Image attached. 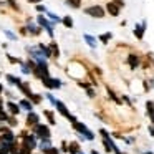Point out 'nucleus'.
I'll return each mask as SVG.
<instances>
[{
    "label": "nucleus",
    "instance_id": "1",
    "mask_svg": "<svg viewBox=\"0 0 154 154\" xmlns=\"http://www.w3.org/2000/svg\"><path fill=\"white\" fill-rule=\"evenodd\" d=\"M83 14L86 15V17H90V18H94V20L104 18L108 15L104 5H101V4H91V5H88V7H85Z\"/></svg>",
    "mask_w": 154,
    "mask_h": 154
},
{
    "label": "nucleus",
    "instance_id": "2",
    "mask_svg": "<svg viewBox=\"0 0 154 154\" xmlns=\"http://www.w3.org/2000/svg\"><path fill=\"white\" fill-rule=\"evenodd\" d=\"M143 55H139V53H136V51H129V53L126 55V63H128V66H129V70L131 71H136L137 68L141 66V61H143Z\"/></svg>",
    "mask_w": 154,
    "mask_h": 154
},
{
    "label": "nucleus",
    "instance_id": "3",
    "mask_svg": "<svg viewBox=\"0 0 154 154\" xmlns=\"http://www.w3.org/2000/svg\"><path fill=\"white\" fill-rule=\"evenodd\" d=\"M37 23L40 25V27L43 28L45 32H47L50 38H53V37H55V32H53V25H55V23H51V22L48 20V18L45 17L43 14H38V15H37Z\"/></svg>",
    "mask_w": 154,
    "mask_h": 154
},
{
    "label": "nucleus",
    "instance_id": "4",
    "mask_svg": "<svg viewBox=\"0 0 154 154\" xmlns=\"http://www.w3.org/2000/svg\"><path fill=\"white\" fill-rule=\"evenodd\" d=\"M33 134L37 136V139H47V137L51 136L50 128H48L47 124H42V123H38L33 126Z\"/></svg>",
    "mask_w": 154,
    "mask_h": 154
},
{
    "label": "nucleus",
    "instance_id": "5",
    "mask_svg": "<svg viewBox=\"0 0 154 154\" xmlns=\"http://www.w3.org/2000/svg\"><path fill=\"white\" fill-rule=\"evenodd\" d=\"M104 8H106V14L109 15V17H119L121 15V10H123V8L119 7V5L116 4V2H114V0H108L106 4H104Z\"/></svg>",
    "mask_w": 154,
    "mask_h": 154
},
{
    "label": "nucleus",
    "instance_id": "6",
    "mask_svg": "<svg viewBox=\"0 0 154 154\" xmlns=\"http://www.w3.org/2000/svg\"><path fill=\"white\" fill-rule=\"evenodd\" d=\"M55 108H57V111L61 114L63 118H66V119H70L71 123H75V121H78L76 119V116H73V114L68 111V108H66V104L63 103V101H57V104H55Z\"/></svg>",
    "mask_w": 154,
    "mask_h": 154
},
{
    "label": "nucleus",
    "instance_id": "7",
    "mask_svg": "<svg viewBox=\"0 0 154 154\" xmlns=\"http://www.w3.org/2000/svg\"><path fill=\"white\" fill-rule=\"evenodd\" d=\"M42 83H43V86L48 88V90H60V88H61V81L58 80V78L47 76V78L42 80Z\"/></svg>",
    "mask_w": 154,
    "mask_h": 154
},
{
    "label": "nucleus",
    "instance_id": "8",
    "mask_svg": "<svg viewBox=\"0 0 154 154\" xmlns=\"http://www.w3.org/2000/svg\"><path fill=\"white\" fill-rule=\"evenodd\" d=\"M104 90H106L108 96H109V100L113 101V103H116L118 106L124 104V103H123V100H121V96H118V94H116V91H113V88H111L109 85H106V86H104Z\"/></svg>",
    "mask_w": 154,
    "mask_h": 154
},
{
    "label": "nucleus",
    "instance_id": "9",
    "mask_svg": "<svg viewBox=\"0 0 154 154\" xmlns=\"http://www.w3.org/2000/svg\"><path fill=\"white\" fill-rule=\"evenodd\" d=\"M27 30H28V35H32V37H38V35H42V30H43V28H42L38 23L27 22Z\"/></svg>",
    "mask_w": 154,
    "mask_h": 154
},
{
    "label": "nucleus",
    "instance_id": "10",
    "mask_svg": "<svg viewBox=\"0 0 154 154\" xmlns=\"http://www.w3.org/2000/svg\"><path fill=\"white\" fill-rule=\"evenodd\" d=\"M144 33H146V28L143 27L141 23H136L134 25V30H133V35L137 42H143L144 40Z\"/></svg>",
    "mask_w": 154,
    "mask_h": 154
},
{
    "label": "nucleus",
    "instance_id": "11",
    "mask_svg": "<svg viewBox=\"0 0 154 154\" xmlns=\"http://www.w3.org/2000/svg\"><path fill=\"white\" fill-rule=\"evenodd\" d=\"M17 88L22 91V94H25L27 98H30L32 94H33V91H32V88H30V83H28V81H20V83L17 85Z\"/></svg>",
    "mask_w": 154,
    "mask_h": 154
},
{
    "label": "nucleus",
    "instance_id": "12",
    "mask_svg": "<svg viewBox=\"0 0 154 154\" xmlns=\"http://www.w3.org/2000/svg\"><path fill=\"white\" fill-rule=\"evenodd\" d=\"M7 111H8V114H12V116H18L20 114V104H17V103H14V101H7Z\"/></svg>",
    "mask_w": 154,
    "mask_h": 154
},
{
    "label": "nucleus",
    "instance_id": "13",
    "mask_svg": "<svg viewBox=\"0 0 154 154\" xmlns=\"http://www.w3.org/2000/svg\"><path fill=\"white\" fill-rule=\"evenodd\" d=\"M22 143H23L25 146H28L30 149H35V147H37V136H35V134H27V136L22 139Z\"/></svg>",
    "mask_w": 154,
    "mask_h": 154
},
{
    "label": "nucleus",
    "instance_id": "14",
    "mask_svg": "<svg viewBox=\"0 0 154 154\" xmlns=\"http://www.w3.org/2000/svg\"><path fill=\"white\" fill-rule=\"evenodd\" d=\"M40 123V118H38V114L35 113V111H28V114H27V126H32L33 128L35 124H38Z\"/></svg>",
    "mask_w": 154,
    "mask_h": 154
},
{
    "label": "nucleus",
    "instance_id": "15",
    "mask_svg": "<svg viewBox=\"0 0 154 154\" xmlns=\"http://www.w3.org/2000/svg\"><path fill=\"white\" fill-rule=\"evenodd\" d=\"M83 38H85V42H86L88 47L93 48V50L98 47V43H100V42H98V38H96V37H93V35H90V33H85V35H83Z\"/></svg>",
    "mask_w": 154,
    "mask_h": 154
},
{
    "label": "nucleus",
    "instance_id": "16",
    "mask_svg": "<svg viewBox=\"0 0 154 154\" xmlns=\"http://www.w3.org/2000/svg\"><path fill=\"white\" fill-rule=\"evenodd\" d=\"M65 5L73 8V10H80L83 7V0H65Z\"/></svg>",
    "mask_w": 154,
    "mask_h": 154
},
{
    "label": "nucleus",
    "instance_id": "17",
    "mask_svg": "<svg viewBox=\"0 0 154 154\" xmlns=\"http://www.w3.org/2000/svg\"><path fill=\"white\" fill-rule=\"evenodd\" d=\"M18 104H20V108H22L23 111H27V113H28V111H33V103H32L28 98L20 100V101H18Z\"/></svg>",
    "mask_w": 154,
    "mask_h": 154
},
{
    "label": "nucleus",
    "instance_id": "18",
    "mask_svg": "<svg viewBox=\"0 0 154 154\" xmlns=\"http://www.w3.org/2000/svg\"><path fill=\"white\" fill-rule=\"evenodd\" d=\"M71 128H73L76 133H80V134H85V133L88 131L86 124H85V123H80V121H75V123H71Z\"/></svg>",
    "mask_w": 154,
    "mask_h": 154
},
{
    "label": "nucleus",
    "instance_id": "19",
    "mask_svg": "<svg viewBox=\"0 0 154 154\" xmlns=\"http://www.w3.org/2000/svg\"><path fill=\"white\" fill-rule=\"evenodd\" d=\"M48 47H50V50H51V57H53L55 60H58V58H60V47H58V43L51 40Z\"/></svg>",
    "mask_w": 154,
    "mask_h": 154
},
{
    "label": "nucleus",
    "instance_id": "20",
    "mask_svg": "<svg viewBox=\"0 0 154 154\" xmlns=\"http://www.w3.org/2000/svg\"><path fill=\"white\" fill-rule=\"evenodd\" d=\"M111 38H113V33H111V32H106V33L98 35V42H100L101 45H108L111 42Z\"/></svg>",
    "mask_w": 154,
    "mask_h": 154
},
{
    "label": "nucleus",
    "instance_id": "21",
    "mask_svg": "<svg viewBox=\"0 0 154 154\" xmlns=\"http://www.w3.org/2000/svg\"><path fill=\"white\" fill-rule=\"evenodd\" d=\"M61 25H63L65 28H68V30H71V28L75 27V22L70 15H65V17H61Z\"/></svg>",
    "mask_w": 154,
    "mask_h": 154
},
{
    "label": "nucleus",
    "instance_id": "22",
    "mask_svg": "<svg viewBox=\"0 0 154 154\" xmlns=\"http://www.w3.org/2000/svg\"><path fill=\"white\" fill-rule=\"evenodd\" d=\"M68 152H70V154H78V152H81L80 144H78L76 141H71V143H68Z\"/></svg>",
    "mask_w": 154,
    "mask_h": 154
},
{
    "label": "nucleus",
    "instance_id": "23",
    "mask_svg": "<svg viewBox=\"0 0 154 154\" xmlns=\"http://www.w3.org/2000/svg\"><path fill=\"white\" fill-rule=\"evenodd\" d=\"M146 114H147V118H154V101L152 100H147L146 101Z\"/></svg>",
    "mask_w": 154,
    "mask_h": 154
},
{
    "label": "nucleus",
    "instance_id": "24",
    "mask_svg": "<svg viewBox=\"0 0 154 154\" xmlns=\"http://www.w3.org/2000/svg\"><path fill=\"white\" fill-rule=\"evenodd\" d=\"M38 48L42 50V53L45 55V58H47V60H48V58H53V57H51V50H50V47H47L45 43H38Z\"/></svg>",
    "mask_w": 154,
    "mask_h": 154
},
{
    "label": "nucleus",
    "instance_id": "25",
    "mask_svg": "<svg viewBox=\"0 0 154 154\" xmlns=\"http://www.w3.org/2000/svg\"><path fill=\"white\" fill-rule=\"evenodd\" d=\"M45 15L48 17V20H50L51 23H61V18L58 17L57 14H53V12H48V10H47V14H45Z\"/></svg>",
    "mask_w": 154,
    "mask_h": 154
},
{
    "label": "nucleus",
    "instance_id": "26",
    "mask_svg": "<svg viewBox=\"0 0 154 154\" xmlns=\"http://www.w3.org/2000/svg\"><path fill=\"white\" fill-rule=\"evenodd\" d=\"M43 114H45V118L48 119V123L53 126V124H57V119H55V114H53V111H50V109H45L43 111Z\"/></svg>",
    "mask_w": 154,
    "mask_h": 154
},
{
    "label": "nucleus",
    "instance_id": "27",
    "mask_svg": "<svg viewBox=\"0 0 154 154\" xmlns=\"http://www.w3.org/2000/svg\"><path fill=\"white\" fill-rule=\"evenodd\" d=\"M5 80H7L10 85H14V86H17V85L22 81L18 76H14V75H10V73H8V75H5Z\"/></svg>",
    "mask_w": 154,
    "mask_h": 154
},
{
    "label": "nucleus",
    "instance_id": "28",
    "mask_svg": "<svg viewBox=\"0 0 154 154\" xmlns=\"http://www.w3.org/2000/svg\"><path fill=\"white\" fill-rule=\"evenodd\" d=\"M51 147V143H50V137H47V139H42V143H40V149L43 151V154L47 152L48 149Z\"/></svg>",
    "mask_w": 154,
    "mask_h": 154
},
{
    "label": "nucleus",
    "instance_id": "29",
    "mask_svg": "<svg viewBox=\"0 0 154 154\" xmlns=\"http://www.w3.org/2000/svg\"><path fill=\"white\" fill-rule=\"evenodd\" d=\"M28 100H30L33 104H40L42 101H43V98H42V94H37V93H33L30 98H28Z\"/></svg>",
    "mask_w": 154,
    "mask_h": 154
},
{
    "label": "nucleus",
    "instance_id": "30",
    "mask_svg": "<svg viewBox=\"0 0 154 154\" xmlns=\"http://www.w3.org/2000/svg\"><path fill=\"white\" fill-rule=\"evenodd\" d=\"M20 68H22V73H23V75H30V73H32V68L27 65V61H22V63H20Z\"/></svg>",
    "mask_w": 154,
    "mask_h": 154
},
{
    "label": "nucleus",
    "instance_id": "31",
    "mask_svg": "<svg viewBox=\"0 0 154 154\" xmlns=\"http://www.w3.org/2000/svg\"><path fill=\"white\" fill-rule=\"evenodd\" d=\"M85 91H86V96L91 98V100H94V98L98 96V94H96V90H94V86H90L88 90H85Z\"/></svg>",
    "mask_w": 154,
    "mask_h": 154
},
{
    "label": "nucleus",
    "instance_id": "32",
    "mask_svg": "<svg viewBox=\"0 0 154 154\" xmlns=\"http://www.w3.org/2000/svg\"><path fill=\"white\" fill-rule=\"evenodd\" d=\"M121 100H123V103H124V104H128V106H129L131 109H134V106H133V101H131V98L128 96V94H121Z\"/></svg>",
    "mask_w": 154,
    "mask_h": 154
},
{
    "label": "nucleus",
    "instance_id": "33",
    "mask_svg": "<svg viewBox=\"0 0 154 154\" xmlns=\"http://www.w3.org/2000/svg\"><path fill=\"white\" fill-rule=\"evenodd\" d=\"M8 116H10V114H8L4 108H0V123H5V121L8 119Z\"/></svg>",
    "mask_w": 154,
    "mask_h": 154
},
{
    "label": "nucleus",
    "instance_id": "34",
    "mask_svg": "<svg viewBox=\"0 0 154 154\" xmlns=\"http://www.w3.org/2000/svg\"><path fill=\"white\" fill-rule=\"evenodd\" d=\"M5 2H7V5L10 8H14L15 12H20V7L17 5V2H15V0H5Z\"/></svg>",
    "mask_w": 154,
    "mask_h": 154
},
{
    "label": "nucleus",
    "instance_id": "35",
    "mask_svg": "<svg viewBox=\"0 0 154 154\" xmlns=\"http://www.w3.org/2000/svg\"><path fill=\"white\" fill-rule=\"evenodd\" d=\"M7 60L10 61L12 65H17V63L20 65L22 61H23V60H22V58H15V57H12V55H7Z\"/></svg>",
    "mask_w": 154,
    "mask_h": 154
},
{
    "label": "nucleus",
    "instance_id": "36",
    "mask_svg": "<svg viewBox=\"0 0 154 154\" xmlns=\"http://www.w3.org/2000/svg\"><path fill=\"white\" fill-rule=\"evenodd\" d=\"M7 123H8V126H12V128H15V126H17V118H15V116H12V114H10V116H8V119H7Z\"/></svg>",
    "mask_w": 154,
    "mask_h": 154
},
{
    "label": "nucleus",
    "instance_id": "37",
    "mask_svg": "<svg viewBox=\"0 0 154 154\" xmlns=\"http://www.w3.org/2000/svg\"><path fill=\"white\" fill-rule=\"evenodd\" d=\"M35 10H37L38 14H47V7H45V5H42V4L35 5Z\"/></svg>",
    "mask_w": 154,
    "mask_h": 154
},
{
    "label": "nucleus",
    "instance_id": "38",
    "mask_svg": "<svg viewBox=\"0 0 154 154\" xmlns=\"http://www.w3.org/2000/svg\"><path fill=\"white\" fill-rule=\"evenodd\" d=\"M83 136H85V139H88V141H93L94 139V133H93V131H90V129H88Z\"/></svg>",
    "mask_w": 154,
    "mask_h": 154
},
{
    "label": "nucleus",
    "instance_id": "39",
    "mask_svg": "<svg viewBox=\"0 0 154 154\" xmlns=\"http://www.w3.org/2000/svg\"><path fill=\"white\" fill-rule=\"evenodd\" d=\"M45 98H47V100L50 101V103L53 104V106H55V104H57V101H58V100H55V96H53V94H51V93H47V94H45Z\"/></svg>",
    "mask_w": 154,
    "mask_h": 154
},
{
    "label": "nucleus",
    "instance_id": "40",
    "mask_svg": "<svg viewBox=\"0 0 154 154\" xmlns=\"http://www.w3.org/2000/svg\"><path fill=\"white\" fill-rule=\"evenodd\" d=\"M4 33L7 35V37L10 38V40H17V35H14V33H12L10 30H4Z\"/></svg>",
    "mask_w": 154,
    "mask_h": 154
},
{
    "label": "nucleus",
    "instance_id": "41",
    "mask_svg": "<svg viewBox=\"0 0 154 154\" xmlns=\"http://www.w3.org/2000/svg\"><path fill=\"white\" fill-rule=\"evenodd\" d=\"M18 33H20L22 37H27V35H28V30H27V27H20V28H18Z\"/></svg>",
    "mask_w": 154,
    "mask_h": 154
},
{
    "label": "nucleus",
    "instance_id": "42",
    "mask_svg": "<svg viewBox=\"0 0 154 154\" xmlns=\"http://www.w3.org/2000/svg\"><path fill=\"white\" fill-rule=\"evenodd\" d=\"M100 136H101V137H109V136H111V134H109V133H108V131H106V129H103V128H100Z\"/></svg>",
    "mask_w": 154,
    "mask_h": 154
},
{
    "label": "nucleus",
    "instance_id": "43",
    "mask_svg": "<svg viewBox=\"0 0 154 154\" xmlns=\"http://www.w3.org/2000/svg\"><path fill=\"white\" fill-rule=\"evenodd\" d=\"M45 154H60V151H58L57 147H53V146H51V147H50V149H48Z\"/></svg>",
    "mask_w": 154,
    "mask_h": 154
},
{
    "label": "nucleus",
    "instance_id": "44",
    "mask_svg": "<svg viewBox=\"0 0 154 154\" xmlns=\"http://www.w3.org/2000/svg\"><path fill=\"white\" fill-rule=\"evenodd\" d=\"M94 73H96V76H103V70H101L100 66H93Z\"/></svg>",
    "mask_w": 154,
    "mask_h": 154
},
{
    "label": "nucleus",
    "instance_id": "45",
    "mask_svg": "<svg viewBox=\"0 0 154 154\" xmlns=\"http://www.w3.org/2000/svg\"><path fill=\"white\" fill-rule=\"evenodd\" d=\"M61 151H63V152H68V143H66V141L61 143Z\"/></svg>",
    "mask_w": 154,
    "mask_h": 154
},
{
    "label": "nucleus",
    "instance_id": "46",
    "mask_svg": "<svg viewBox=\"0 0 154 154\" xmlns=\"http://www.w3.org/2000/svg\"><path fill=\"white\" fill-rule=\"evenodd\" d=\"M114 2H116V4L119 5L121 8H124V7H126V2H124V0H114Z\"/></svg>",
    "mask_w": 154,
    "mask_h": 154
},
{
    "label": "nucleus",
    "instance_id": "47",
    "mask_svg": "<svg viewBox=\"0 0 154 154\" xmlns=\"http://www.w3.org/2000/svg\"><path fill=\"white\" fill-rule=\"evenodd\" d=\"M149 134L154 137V124H151V126H149Z\"/></svg>",
    "mask_w": 154,
    "mask_h": 154
},
{
    "label": "nucleus",
    "instance_id": "48",
    "mask_svg": "<svg viewBox=\"0 0 154 154\" xmlns=\"http://www.w3.org/2000/svg\"><path fill=\"white\" fill-rule=\"evenodd\" d=\"M27 2H30V4H40L42 0H27Z\"/></svg>",
    "mask_w": 154,
    "mask_h": 154
},
{
    "label": "nucleus",
    "instance_id": "49",
    "mask_svg": "<svg viewBox=\"0 0 154 154\" xmlns=\"http://www.w3.org/2000/svg\"><path fill=\"white\" fill-rule=\"evenodd\" d=\"M149 85H151V90H152V88H154V78H151V80H149Z\"/></svg>",
    "mask_w": 154,
    "mask_h": 154
},
{
    "label": "nucleus",
    "instance_id": "50",
    "mask_svg": "<svg viewBox=\"0 0 154 154\" xmlns=\"http://www.w3.org/2000/svg\"><path fill=\"white\" fill-rule=\"evenodd\" d=\"M126 23H128V20H121L119 25H121V27H126Z\"/></svg>",
    "mask_w": 154,
    "mask_h": 154
},
{
    "label": "nucleus",
    "instance_id": "51",
    "mask_svg": "<svg viewBox=\"0 0 154 154\" xmlns=\"http://www.w3.org/2000/svg\"><path fill=\"white\" fill-rule=\"evenodd\" d=\"M141 25H143L144 28H147V22H146V20H143V22H141Z\"/></svg>",
    "mask_w": 154,
    "mask_h": 154
},
{
    "label": "nucleus",
    "instance_id": "52",
    "mask_svg": "<svg viewBox=\"0 0 154 154\" xmlns=\"http://www.w3.org/2000/svg\"><path fill=\"white\" fill-rule=\"evenodd\" d=\"M4 93V86H2V85H0V94Z\"/></svg>",
    "mask_w": 154,
    "mask_h": 154
},
{
    "label": "nucleus",
    "instance_id": "53",
    "mask_svg": "<svg viewBox=\"0 0 154 154\" xmlns=\"http://www.w3.org/2000/svg\"><path fill=\"white\" fill-rule=\"evenodd\" d=\"M91 154H100V152H98L96 149H93V151H91Z\"/></svg>",
    "mask_w": 154,
    "mask_h": 154
},
{
    "label": "nucleus",
    "instance_id": "54",
    "mask_svg": "<svg viewBox=\"0 0 154 154\" xmlns=\"http://www.w3.org/2000/svg\"><path fill=\"white\" fill-rule=\"evenodd\" d=\"M141 154H154V152H141Z\"/></svg>",
    "mask_w": 154,
    "mask_h": 154
},
{
    "label": "nucleus",
    "instance_id": "55",
    "mask_svg": "<svg viewBox=\"0 0 154 154\" xmlns=\"http://www.w3.org/2000/svg\"><path fill=\"white\" fill-rule=\"evenodd\" d=\"M151 123H152V124H154V118H151Z\"/></svg>",
    "mask_w": 154,
    "mask_h": 154
},
{
    "label": "nucleus",
    "instance_id": "56",
    "mask_svg": "<svg viewBox=\"0 0 154 154\" xmlns=\"http://www.w3.org/2000/svg\"><path fill=\"white\" fill-rule=\"evenodd\" d=\"M0 141H2V136H0Z\"/></svg>",
    "mask_w": 154,
    "mask_h": 154
},
{
    "label": "nucleus",
    "instance_id": "57",
    "mask_svg": "<svg viewBox=\"0 0 154 154\" xmlns=\"http://www.w3.org/2000/svg\"><path fill=\"white\" fill-rule=\"evenodd\" d=\"M78 154H83V152H78Z\"/></svg>",
    "mask_w": 154,
    "mask_h": 154
},
{
    "label": "nucleus",
    "instance_id": "58",
    "mask_svg": "<svg viewBox=\"0 0 154 154\" xmlns=\"http://www.w3.org/2000/svg\"><path fill=\"white\" fill-rule=\"evenodd\" d=\"M0 75H2V73H0Z\"/></svg>",
    "mask_w": 154,
    "mask_h": 154
}]
</instances>
